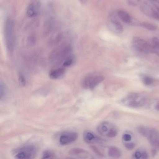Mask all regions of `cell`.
I'll list each match as a JSON object with an SVG mask.
<instances>
[{
    "label": "cell",
    "instance_id": "cell-18",
    "mask_svg": "<svg viewBox=\"0 0 159 159\" xmlns=\"http://www.w3.org/2000/svg\"><path fill=\"white\" fill-rule=\"evenodd\" d=\"M140 25L145 29L151 31H155L157 29V27L156 25L148 22L141 23Z\"/></svg>",
    "mask_w": 159,
    "mask_h": 159
},
{
    "label": "cell",
    "instance_id": "cell-3",
    "mask_svg": "<svg viewBox=\"0 0 159 159\" xmlns=\"http://www.w3.org/2000/svg\"><path fill=\"white\" fill-rule=\"evenodd\" d=\"M132 44L133 48L138 52L146 54L153 53L152 47L151 43L141 38L133 37L132 40Z\"/></svg>",
    "mask_w": 159,
    "mask_h": 159
},
{
    "label": "cell",
    "instance_id": "cell-24",
    "mask_svg": "<svg viewBox=\"0 0 159 159\" xmlns=\"http://www.w3.org/2000/svg\"><path fill=\"white\" fill-rule=\"evenodd\" d=\"M18 80L19 83L22 86H24L25 85V80L23 76L21 74H20L19 76Z\"/></svg>",
    "mask_w": 159,
    "mask_h": 159
},
{
    "label": "cell",
    "instance_id": "cell-28",
    "mask_svg": "<svg viewBox=\"0 0 159 159\" xmlns=\"http://www.w3.org/2000/svg\"><path fill=\"white\" fill-rule=\"evenodd\" d=\"M139 0H128V3L130 5L135 6L137 5L139 2Z\"/></svg>",
    "mask_w": 159,
    "mask_h": 159
},
{
    "label": "cell",
    "instance_id": "cell-7",
    "mask_svg": "<svg viewBox=\"0 0 159 159\" xmlns=\"http://www.w3.org/2000/svg\"><path fill=\"white\" fill-rule=\"evenodd\" d=\"M146 137L150 144L155 148L159 150V133L156 130L148 128Z\"/></svg>",
    "mask_w": 159,
    "mask_h": 159
},
{
    "label": "cell",
    "instance_id": "cell-10",
    "mask_svg": "<svg viewBox=\"0 0 159 159\" xmlns=\"http://www.w3.org/2000/svg\"><path fill=\"white\" fill-rule=\"evenodd\" d=\"M40 9V3L37 1H34L30 3L26 9V14L30 17H34L38 14Z\"/></svg>",
    "mask_w": 159,
    "mask_h": 159
},
{
    "label": "cell",
    "instance_id": "cell-6",
    "mask_svg": "<svg viewBox=\"0 0 159 159\" xmlns=\"http://www.w3.org/2000/svg\"><path fill=\"white\" fill-rule=\"evenodd\" d=\"M78 134L75 132H64L61 133L59 137L58 142L61 145H68L75 141L78 138Z\"/></svg>",
    "mask_w": 159,
    "mask_h": 159
},
{
    "label": "cell",
    "instance_id": "cell-9",
    "mask_svg": "<svg viewBox=\"0 0 159 159\" xmlns=\"http://www.w3.org/2000/svg\"><path fill=\"white\" fill-rule=\"evenodd\" d=\"M116 17L113 14L110 16L108 22V25L113 31L117 33H121L123 30V27Z\"/></svg>",
    "mask_w": 159,
    "mask_h": 159
},
{
    "label": "cell",
    "instance_id": "cell-11",
    "mask_svg": "<svg viewBox=\"0 0 159 159\" xmlns=\"http://www.w3.org/2000/svg\"><path fill=\"white\" fill-rule=\"evenodd\" d=\"M63 46L58 47L53 50L51 53L50 58L51 59L56 60L61 58L66 52L67 48Z\"/></svg>",
    "mask_w": 159,
    "mask_h": 159
},
{
    "label": "cell",
    "instance_id": "cell-32",
    "mask_svg": "<svg viewBox=\"0 0 159 159\" xmlns=\"http://www.w3.org/2000/svg\"><path fill=\"white\" fill-rule=\"evenodd\" d=\"M155 7L157 10V11L159 14V6H157V5H155Z\"/></svg>",
    "mask_w": 159,
    "mask_h": 159
},
{
    "label": "cell",
    "instance_id": "cell-13",
    "mask_svg": "<svg viewBox=\"0 0 159 159\" xmlns=\"http://www.w3.org/2000/svg\"><path fill=\"white\" fill-rule=\"evenodd\" d=\"M108 156L112 158H118L120 157L121 152L120 149L116 147H110L108 151Z\"/></svg>",
    "mask_w": 159,
    "mask_h": 159
},
{
    "label": "cell",
    "instance_id": "cell-29",
    "mask_svg": "<svg viewBox=\"0 0 159 159\" xmlns=\"http://www.w3.org/2000/svg\"><path fill=\"white\" fill-rule=\"evenodd\" d=\"M148 157L147 152L144 150L142 151V156L141 159H148Z\"/></svg>",
    "mask_w": 159,
    "mask_h": 159
},
{
    "label": "cell",
    "instance_id": "cell-19",
    "mask_svg": "<svg viewBox=\"0 0 159 159\" xmlns=\"http://www.w3.org/2000/svg\"><path fill=\"white\" fill-rule=\"evenodd\" d=\"M54 154L50 150H46L43 152L41 159H54Z\"/></svg>",
    "mask_w": 159,
    "mask_h": 159
},
{
    "label": "cell",
    "instance_id": "cell-21",
    "mask_svg": "<svg viewBox=\"0 0 159 159\" xmlns=\"http://www.w3.org/2000/svg\"><path fill=\"white\" fill-rule=\"evenodd\" d=\"M90 148L93 152L99 157L102 158L104 157V155L95 145H91Z\"/></svg>",
    "mask_w": 159,
    "mask_h": 159
},
{
    "label": "cell",
    "instance_id": "cell-27",
    "mask_svg": "<svg viewBox=\"0 0 159 159\" xmlns=\"http://www.w3.org/2000/svg\"><path fill=\"white\" fill-rule=\"evenodd\" d=\"M124 146L127 149L131 150L133 149L135 146V144L133 143H125Z\"/></svg>",
    "mask_w": 159,
    "mask_h": 159
},
{
    "label": "cell",
    "instance_id": "cell-25",
    "mask_svg": "<svg viewBox=\"0 0 159 159\" xmlns=\"http://www.w3.org/2000/svg\"><path fill=\"white\" fill-rule=\"evenodd\" d=\"M72 62V59L71 58H69L64 61L63 63V66L64 67H68L70 66Z\"/></svg>",
    "mask_w": 159,
    "mask_h": 159
},
{
    "label": "cell",
    "instance_id": "cell-26",
    "mask_svg": "<svg viewBox=\"0 0 159 159\" xmlns=\"http://www.w3.org/2000/svg\"><path fill=\"white\" fill-rule=\"evenodd\" d=\"M132 139L131 135L128 134H125L122 136V139L125 142L130 141Z\"/></svg>",
    "mask_w": 159,
    "mask_h": 159
},
{
    "label": "cell",
    "instance_id": "cell-30",
    "mask_svg": "<svg viewBox=\"0 0 159 159\" xmlns=\"http://www.w3.org/2000/svg\"><path fill=\"white\" fill-rule=\"evenodd\" d=\"M153 18L159 21V14L157 11L155 10L153 13Z\"/></svg>",
    "mask_w": 159,
    "mask_h": 159
},
{
    "label": "cell",
    "instance_id": "cell-31",
    "mask_svg": "<svg viewBox=\"0 0 159 159\" xmlns=\"http://www.w3.org/2000/svg\"><path fill=\"white\" fill-rule=\"evenodd\" d=\"M157 150L155 149H152L151 150V153L152 156L154 157L157 154Z\"/></svg>",
    "mask_w": 159,
    "mask_h": 159
},
{
    "label": "cell",
    "instance_id": "cell-22",
    "mask_svg": "<svg viewBox=\"0 0 159 159\" xmlns=\"http://www.w3.org/2000/svg\"><path fill=\"white\" fill-rule=\"evenodd\" d=\"M148 127L143 126H140L138 127L137 130L140 134L143 136L146 137L148 132Z\"/></svg>",
    "mask_w": 159,
    "mask_h": 159
},
{
    "label": "cell",
    "instance_id": "cell-20",
    "mask_svg": "<svg viewBox=\"0 0 159 159\" xmlns=\"http://www.w3.org/2000/svg\"><path fill=\"white\" fill-rule=\"evenodd\" d=\"M144 84L146 85H149L152 84L154 82V79L149 76H145L143 79Z\"/></svg>",
    "mask_w": 159,
    "mask_h": 159
},
{
    "label": "cell",
    "instance_id": "cell-14",
    "mask_svg": "<svg viewBox=\"0 0 159 159\" xmlns=\"http://www.w3.org/2000/svg\"><path fill=\"white\" fill-rule=\"evenodd\" d=\"M63 68H59L52 70L50 73V78L52 79H57L61 78L65 73Z\"/></svg>",
    "mask_w": 159,
    "mask_h": 159
},
{
    "label": "cell",
    "instance_id": "cell-16",
    "mask_svg": "<svg viewBox=\"0 0 159 159\" xmlns=\"http://www.w3.org/2000/svg\"><path fill=\"white\" fill-rule=\"evenodd\" d=\"M104 79V77L101 75L93 77L91 81L89 87L91 89H93Z\"/></svg>",
    "mask_w": 159,
    "mask_h": 159
},
{
    "label": "cell",
    "instance_id": "cell-1",
    "mask_svg": "<svg viewBox=\"0 0 159 159\" xmlns=\"http://www.w3.org/2000/svg\"><path fill=\"white\" fill-rule=\"evenodd\" d=\"M4 33L7 49L9 53L12 54L15 46V31L14 22L10 17L7 18L5 20Z\"/></svg>",
    "mask_w": 159,
    "mask_h": 159
},
{
    "label": "cell",
    "instance_id": "cell-17",
    "mask_svg": "<svg viewBox=\"0 0 159 159\" xmlns=\"http://www.w3.org/2000/svg\"><path fill=\"white\" fill-rule=\"evenodd\" d=\"M87 152L84 149L75 148L71 149L69 151L68 153L70 155H77L83 153H86Z\"/></svg>",
    "mask_w": 159,
    "mask_h": 159
},
{
    "label": "cell",
    "instance_id": "cell-5",
    "mask_svg": "<svg viewBox=\"0 0 159 159\" xmlns=\"http://www.w3.org/2000/svg\"><path fill=\"white\" fill-rule=\"evenodd\" d=\"M126 106L133 108H138L144 105L145 101V98L138 94H132L129 95L123 101Z\"/></svg>",
    "mask_w": 159,
    "mask_h": 159
},
{
    "label": "cell",
    "instance_id": "cell-4",
    "mask_svg": "<svg viewBox=\"0 0 159 159\" xmlns=\"http://www.w3.org/2000/svg\"><path fill=\"white\" fill-rule=\"evenodd\" d=\"M97 130L101 135L111 138L116 137L118 133L116 127L111 123L107 122H102L99 125Z\"/></svg>",
    "mask_w": 159,
    "mask_h": 159
},
{
    "label": "cell",
    "instance_id": "cell-2",
    "mask_svg": "<svg viewBox=\"0 0 159 159\" xmlns=\"http://www.w3.org/2000/svg\"><path fill=\"white\" fill-rule=\"evenodd\" d=\"M38 152L37 147L33 144L25 145L12 151L15 159H35Z\"/></svg>",
    "mask_w": 159,
    "mask_h": 159
},
{
    "label": "cell",
    "instance_id": "cell-15",
    "mask_svg": "<svg viewBox=\"0 0 159 159\" xmlns=\"http://www.w3.org/2000/svg\"><path fill=\"white\" fill-rule=\"evenodd\" d=\"M117 15L123 22L126 24H130L132 18L127 12L120 10L118 11Z\"/></svg>",
    "mask_w": 159,
    "mask_h": 159
},
{
    "label": "cell",
    "instance_id": "cell-8",
    "mask_svg": "<svg viewBox=\"0 0 159 159\" xmlns=\"http://www.w3.org/2000/svg\"><path fill=\"white\" fill-rule=\"evenodd\" d=\"M83 139L86 143L89 144L99 143L102 141L100 137L89 130L84 131L83 134Z\"/></svg>",
    "mask_w": 159,
    "mask_h": 159
},
{
    "label": "cell",
    "instance_id": "cell-12",
    "mask_svg": "<svg viewBox=\"0 0 159 159\" xmlns=\"http://www.w3.org/2000/svg\"><path fill=\"white\" fill-rule=\"evenodd\" d=\"M141 11L146 16L153 18L155 10L146 3H144L140 6Z\"/></svg>",
    "mask_w": 159,
    "mask_h": 159
},
{
    "label": "cell",
    "instance_id": "cell-23",
    "mask_svg": "<svg viewBox=\"0 0 159 159\" xmlns=\"http://www.w3.org/2000/svg\"><path fill=\"white\" fill-rule=\"evenodd\" d=\"M142 156V152L137 150L133 155V159H141Z\"/></svg>",
    "mask_w": 159,
    "mask_h": 159
}]
</instances>
